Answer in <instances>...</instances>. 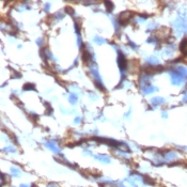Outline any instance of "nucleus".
I'll return each instance as SVG.
<instances>
[{
	"instance_id": "1",
	"label": "nucleus",
	"mask_w": 187,
	"mask_h": 187,
	"mask_svg": "<svg viewBox=\"0 0 187 187\" xmlns=\"http://www.w3.org/2000/svg\"><path fill=\"white\" fill-rule=\"evenodd\" d=\"M134 15L135 14L131 11H125V12H122L120 15L118 16V23L121 26H126V25L129 24V21L134 18Z\"/></svg>"
},
{
	"instance_id": "24",
	"label": "nucleus",
	"mask_w": 187,
	"mask_h": 187,
	"mask_svg": "<svg viewBox=\"0 0 187 187\" xmlns=\"http://www.w3.org/2000/svg\"><path fill=\"white\" fill-rule=\"evenodd\" d=\"M122 187H124V186H122Z\"/></svg>"
},
{
	"instance_id": "3",
	"label": "nucleus",
	"mask_w": 187,
	"mask_h": 187,
	"mask_svg": "<svg viewBox=\"0 0 187 187\" xmlns=\"http://www.w3.org/2000/svg\"><path fill=\"white\" fill-rule=\"evenodd\" d=\"M117 51H118V65L120 67V71L123 72V71H125L127 69V61H126V58L124 56V53L117 48Z\"/></svg>"
},
{
	"instance_id": "10",
	"label": "nucleus",
	"mask_w": 187,
	"mask_h": 187,
	"mask_svg": "<svg viewBox=\"0 0 187 187\" xmlns=\"http://www.w3.org/2000/svg\"><path fill=\"white\" fill-rule=\"evenodd\" d=\"M11 174L14 178H19L21 174V171L18 168H16V167H11Z\"/></svg>"
},
{
	"instance_id": "12",
	"label": "nucleus",
	"mask_w": 187,
	"mask_h": 187,
	"mask_svg": "<svg viewBox=\"0 0 187 187\" xmlns=\"http://www.w3.org/2000/svg\"><path fill=\"white\" fill-rule=\"evenodd\" d=\"M105 5H106V10L107 12H112V10H113V3L111 2V1H105Z\"/></svg>"
},
{
	"instance_id": "9",
	"label": "nucleus",
	"mask_w": 187,
	"mask_h": 187,
	"mask_svg": "<svg viewBox=\"0 0 187 187\" xmlns=\"http://www.w3.org/2000/svg\"><path fill=\"white\" fill-rule=\"evenodd\" d=\"M165 103V99H163V97H153L152 99H151V104L153 105V106H158V105H161Z\"/></svg>"
},
{
	"instance_id": "4",
	"label": "nucleus",
	"mask_w": 187,
	"mask_h": 187,
	"mask_svg": "<svg viewBox=\"0 0 187 187\" xmlns=\"http://www.w3.org/2000/svg\"><path fill=\"white\" fill-rule=\"evenodd\" d=\"M81 49H83V50H81V58H83V63L89 64L91 61H92V55H91L90 50H88L85 45L81 47Z\"/></svg>"
},
{
	"instance_id": "2",
	"label": "nucleus",
	"mask_w": 187,
	"mask_h": 187,
	"mask_svg": "<svg viewBox=\"0 0 187 187\" xmlns=\"http://www.w3.org/2000/svg\"><path fill=\"white\" fill-rule=\"evenodd\" d=\"M164 69H165V67L161 66V65H150L149 64V65L143 66L142 71L144 72V74L152 76V75H154V74H157V73H159V72H163Z\"/></svg>"
},
{
	"instance_id": "18",
	"label": "nucleus",
	"mask_w": 187,
	"mask_h": 187,
	"mask_svg": "<svg viewBox=\"0 0 187 187\" xmlns=\"http://www.w3.org/2000/svg\"><path fill=\"white\" fill-rule=\"evenodd\" d=\"M43 41H44V40H43V39H39V40H37V45H39V46H42L43 45Z\"/></svg>"
},
{
	"instance_id": "6",
	"label": "nucleus",
	"mask_w": 187,
	"mask_h": 187,
	"mask_svg": "<svg viewBox=\"0 0 187 187\" xmlns=\"http://www.w3.org/2000/svg\"><path fill=\"white\" fill-rule=\"evenodd\" d=\"M157 90H158L157 87H154V85H147V87H143V88H142V92H143V94L154 93V92H156Z\"/></svg>"
},
{
	"instance_id": "15",
	"label": "nucleus",
	"mask_w": 187,
	"mask_h": 187,
	"mask_svg": "<svg viewBox=\"0 0 187 187\" xmlns=\"http://www.w3.org/2000/svg\"><path fill=\"white\" fill-rule=\"evenodd\" d=\"M4 152H11V153H15L16 152V149L14 147H7L3 149Z\"/></svg>"
},
{
	"instance_id": "22",
	"label": "nucleus",
	"mask_w": 187,
	"mask_h": 187,
	"mask_svg": "<svg viewBox=\"0 0 187 187\" xmlns=\"http://www.w3.org/2000/svg\"><path fill=\"white\" fill-rule=\"evenodd\" d=\"M49 7H50V4H49V3H46V5H45V10H46V11H48V8H49Z\"/></svg>"
},
{
	"instance_id": "7",
	"label": "nucleus",
	"mask_w": 187,
	"mask_h": 187,
	"mask_svg": "<svg viewBox=\"0 0 187 187\" xmlns=\"http://www.w3.org/2000/svg\"><path fill=\"white\" fill-rule=\"evenodd\" d=\"M94 158L97 160H99L101 163L103 164H109L110 163V157L107 156V155H103V154H99V155H94Z\"/></svg>"
},
{
	"instance_id": "11",
	"label": "nucleus",
	"mask_w": 187,
	"mask_h": 187,
	"mask_svg": "<svg viewBox=\"0 0 187 187\" xmlns=\"http://www.w3.org/2000/svg\"><path fill=\"white\" fill-rule=\"evenodd\" d=\"M77 99H78V97H77V95H76V94H69V103H71L72 105L76 104V103H77Z\"/></svg>"
},
{
	"instance_id": "21",
	"label": "nucleus",
	"mask_w": 187,
	"mask_h": 187,
	"mask_svg": "<svg viewBox=\"0 0 187 187\" xmlns=\"http://www.w3.org/2000/svg\"><path fill=\"white\" fill-rule=\"evenodd\" d=\"M131 110H128L127 113H125V118H128V117H129V115H131Z\"/></svg>"
},
{
	"instance_id": "20",
	"label": "nucleus",
	"mask_w": 187,
	"mask_h": 187,
	"mask_svg": "<svg viewBox=\"0 0 187 187\" xmlns=\"http://www.w3.org/2000/svg\"><path fill=\"white\" fill-rule=\"evenodd\" d=\"M48 187H59V185H57V184H53V183H50V184L48 185Z\"/></svg>"
},
{
	"instance_id": "14",
	"label": "nucleus",
	"mask_w": 187,
	"mask_h": 187,
	"mask_svg": "<svg viewBox=\"0 0 187 187\" xmlns=\"http://www.w3.org/2000/svg\"><path fill=\"white\" fill-rule=\"evenodd\" d=\"M94 42L96 43V44H99V45H101V44H105V40L103 39V37H94Z\"/></svg>"
},
{
	"instance_id": "17",
	"label": "nucleus",
	"mask_w": 187,
	"mask_h": 187,
	"mask_svg": "<svg viewBox=\"0 0 187 187\" xmlns=\"http://www.w3.org/2000/svg\"><path fill=\"white\" fill-rule=\"evenodd\" d=\"M80 122H81V118H79V117H77V118H76V119L74 120V123H75V124H78V123H80Z\"/></svg>"
},
{
	"instance_id": "16",
	"label": "nucleus",
	"mask_w": 187,
	"mask_h": 187,
	"mask_svg": "<svg viewBox=\"0 0 187 187\" xmlns=\"http://www.w3.org/2000/svg\"><path fill=\"white\" fill-rule=\"evenodd\" d=\"M65 12L69 13V15H74V10L71 7H65Z\"/></svg>"
},
{
	"instance_id": "19",
	"label": "nucleus",
	"mask_w": 187,
	"mask_h": 187,
	"mask_svg": "<svg viewBox=\"0 0 187 187\" xmlns=\"http://www.w3.org/2000/svg\"><path fill=\"white\" fill-rule=\"evenodd\" d=\"M90 97H91V99H97V96H96V95H94L93 93H92V94L90 93Z\"/></svg>"
},
{
	"instance_id": "8",
	"label": "nucleus",
	"mask_w": 187,
	"mask_h": 187,
	"mask_svg": "<svg viewBox=\"0 0 187 187\" xmlns=\"http://www.w3.org/2000/svg\"><path fill=\"white\" fill-rule=\"evenodd\" d=\"M180 51L183 53V56L187 57V39H183L180 44Z\"/></svg>"
},
{
	"instance_id": "13",
	"label": "nucleus",
	"mask_w": 187,
	"mask_h": 187,
	"mask_svg": "<svg viewBox=\"0 0 187 187\" xmlns=\"http://www.w3.org/2000/svg\"><path fill=\"white\" fill-rule=\"evenodd\" d=\"M35 89V85L34 83H26L24 85V90L28 91V90H34Z\"/></svg>"
},
{
	"instance_id": "23",
	"label": "nucleus",
	"mask_w": 187,
	"mask_h": 187,
	"mask_svg": "<svg viewBox=\"0 0 187 187\" xmlns=\"http://www.w3.org/2000/svg\"><path fill=\"white\" fill-rule=\"evenodd\" d=\"M20 187H29L27 184H20Z\"/></svg>"
},
{
	"instance_id": "5",
	"label": "nucleus",
	"mask_w": 187,
	"mask_h": 187,
	"mask_svg": "<svg viewBox=\"0 0 187 187\" xmlns=\"http://www.w3.org/2000/svg\"><path fill=\"white\" fill-rule=\"evenodd\" d=\"M46 147L50 150V151L56 153V154H61V150H60V148L58 147V144L53 143V142H51V141H48L47 143H46Z\"/></svg>"
}]
</instances>
